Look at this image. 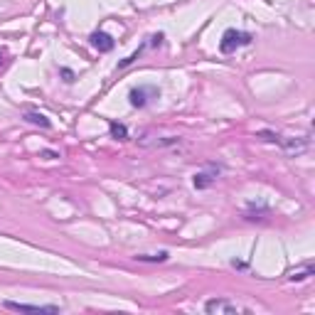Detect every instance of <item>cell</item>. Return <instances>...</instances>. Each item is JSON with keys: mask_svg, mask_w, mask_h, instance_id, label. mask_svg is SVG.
Segmentation results:
<instances>
[{"mask_svg": "<svg viewBox=\"0 0 315 315\" xmlns=\"http://www.w3.org/2000/svg\"><path fill=\"white\" fill-rule=\"evenodd\" d=\"M308 276H313V266H310V263H308L305 268H300V271H293L288 278H290V281H303V278H308Z\"/></svg>", "mask_w": 315, "mask_h": 315, "instance_id": "10", "label": "cell"}, {"mask_svg": "<svg viewBox=\"0 0 315 315\" xmlns=\"http://www.w3.org/2000/svg\"><path fill=\"white\" fill-rule=\"evenodd\" d=\"M8 310H15V313H59L57 305H30V303H15V300H5L3 303Z\"/></svg>", "mask_w": 315, "mask_h": 315, "instance_id": "5", "label": "cell"}, {"mask_svg": "<svg viewBox=\"0 0 315 315\" xmlns=\"http://www.w3.org/2000/svg\"><path fill=\"white\" fill-rule=\"evenodd\" d=\"M91 45H94L99 52H111V50H114V40H111V35H106V32H94V35H91Z\"/></svg>", "mask_w": 315, "mask_h": 315, "instance_id": "6", "label": "cell"}, {"mask_svg": "<svg viewBox=\"0 0 315 315\" xmlns=\"http://www.w3.org/2000/svg\"><path fill=\"white\" fill-rule=\"evenodd\" d=\"M138 261H168V251H160V254H138Z\"/></svg>", "mask_w": 315, "mask_h": 315, "instance_id": "11", "label": "cell"}, {"mask_svg": "<svg viewBox=\"0 0 315 315\" xmlns=\"http://www.w3.org/2000/svg\"><path fill=\"white\" fill-rule=\"evenodd\" d=\"M204 310L209 315H236V313H249L246 308L231 303V300H224V298H212L204 303Z\"/></svg>", "mask_w": 315, "mask_h": 315, "instance_id": "4", "label": "cell"}, {"mask_svg": "<svg viewBox=\"0 0 315 315\" xmlns=\"http://www.w3.org/2000/svg\"><path fill=\"white\" fill-rule=\"evenodd\" d=\"M214 180H217V172H195V177H192V182H195V187H197V190L209 187Z\"/></svg>", "mask_w": 315, "mask_h": 315, "instance_id": "7", "label": "cell"}, {"mask_svg": "<svg viewBox=\"0 0 315 315\" xmlns=\"http://www.w3.org/2000/svg\"><path fill=\"white\" fill-rule=\"evenodd\" d=\"M59 72H62V77H64V82H67V84H72V82H74V72H72V69H67V67H62Z\"/></svg>", "mask_w": 315, "mask_h": 315, "instance_id": "12", "label": "cell"}, {"mask_svg": "<svg viewBox=\"0 0 315 315\" xmlns=\"http://www.w3.org/2000/svg\"><path fill=\"white\" fill-rule=\"evenodd\" d=\"M249 42H251V35H249V32H241V30H227V32L222 35L219 50H222L224 55H231V52H236L239 47H244V45H249Z\"/></svg>", "mask_w": 315, "mask_h": 315, "instance_id": "2", "label": "cell"}, {"mask_svg": "<svg viewBox=\"0 0 315 315\" xmlns=\"http://www.w3.org/2000/svg\"><path fill=\"white\" fill-rule=\"evenodd\" d=\"M258 138H261V141H268V143L281 145L288 155H298V153L308 150V145H310L305 138H303V141H298V138H286V136H276V133H271V131H261Z\"/></svg>", "mask_w": 315, "mask_h": 315, "instance_id": "1", "label": "cell"}, {"mask_svg": "<svg viewBox=\"0 0 315 315\" xmlns=\"http://www.w3.org/2000/svg\"><path fill=\"white\" fill-rule=\"evenodd\" d=\"M0 67H5V52H0Z\"/></svg>", "mask_w": 315, "mask_h": 315, "instance_id": "13", "label": "cell"}, {"mask_svg": "<svg viewBox=\"0 0 315 315\" xmlns=\"http://www.w3.org/2000/svg\"><path fill=\"white\" fill-rule=\"evenodd\" d=\"M160 96V89L153 84H143V86H136V89H131V94H128V99H131V106H136V109H143L148 106L153 99H158Z\"/></svg>", "mask_w": 315, "mask_h": 315, "instance_id": "3", "label": "cell"}, {"mask_svg": "<svg viewBox=\"0 0 315 315\" xmlns=\"http://www.w3.org/2000/svg\"><path fill=\"white\" fill-rule=\"evenodd\" d=\"M25 121H28V123H35V126H40V128H50V126H52L47 116L37 114V111H28V114H25Z\"/></svg>", "mask_w": 315, "mask_h": 315, "instance_id": "8", "label": "cell"}, {"mask_svg": "<svg viewBox=\"0 0 315 315\" xmlns=\"http://www.w3.org/2000/svg\"><path fill=\"white\" fill-rule=\"evenodd\" d=\"M109 128H111V136H114L116 141H126V138H128V128H126L123 123H116L114 121Z\"/></svg>", "mask_w": 315, "mask_h": 315, "instance_id": "9", "label": "cell"}]
</instances>
